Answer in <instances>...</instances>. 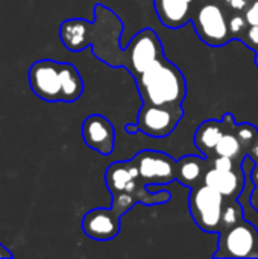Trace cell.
<instances>
[{
  "instance_id": "7402d4cb",
  "label": "cell",
  "mask_w": 258,
  "mask_h": 259,
  "mask_svg": "<svg viewBox=\"0 0 258 259\" xmlns=\"http://www.w3.org/2000/svg\"><path fill=\"white\" fill-rule=\"evenodd\" d=\"M213 167L219 168V170H233L239 167V162H236L234 159L228 158V156H217L213 159Z\"/></svg>"
},
{
  "instance_id": "3957f363",
  "label": "cell",
  "mask_w": 258,
  "mask_h": 259,
  "mask_svg": "<svg viewBox=\"0 0 258 259\" xmlns=\"http://www.w3.org/2000/svg\"><path fill=\"white\" fill-rule=\"evenodd\" d=\"M225 197L214 188L201 184L193 187L189 197V208L193 222L204 232H220Z\"/></svg>"
},
{
  "instance_id": "d6986e66",
  "label": "cell",
  "mask_w": 258,
  "mask_h": 259,
  "mask_svg": "<svg viewBox=\"0 0 258 259\" xmlns=\"http://www.w3.org/2000/svg\"><path fill=\"white\" fill-rule=\"evenodd\" d=\"M135 203H137V200H135V197L132 194H129V193H116V194H113V205H111V208L119 215H123Z\"/></svg>"
},
{
  "instance_id": "ba28073f",
  "label": "cell",
  "mask_w": 258,
  "mask_h": 259,
  "mask_svg": "<svg viewBox=\"0 0 258 259\" xmlns=\"http://www.w3.org/2000/svg\"><path fill=\"white\" fill-rule=\"evenodd\" d=\"M144 185H167L176 181V164L172 156L155 150H141L131 159Z\"/></svg>"
},
{
  "instance_id": "44dd1931",
  "label": "cell",
  "mask_w": 258,
  "mask_h": 259,
  "mask_svg": "<svg viewBox=\"0 0 258 259\" xmlns=\"http://www.w3.org/2000/svg\"><path fill=\"white\" fill-rule=\"evenodd\" d=\"M242 42L246 44L249 49H252L254 52L258 50V26H249L245 36L242 38Z\"/></svg>"
},
{
  "instance_id": "5b68a950",
  "label": "cell",
  "mask_w": 258,
  "mask_h": 259,
  "mask_svg": "<svg viewBox=\"0 0 258 259\" xmlns=\"http://www.w3.org/2000/svg\"><path fill=\"white\" fill-rule=\"evenodd\" d=\"M192 21L201 41L211 47H222L233 39L228 18L219 5H202L193 14Z\"/></svg>"
},
{
  "instance_id": "4316f807",
  "label": "cell",
  "mask_w": 258,
  "mask_h": 259,
  "mask_svg": "<svg viewBox=\"0 0 258 259\" xmlns=\"http://www.w3.org/2000/svg\"><path fill=\"white\" fill-rule=\"evenodd\" d=\"M0 258H14V255L0 243Z\"/></svg>"
},
{
  "instance_id": "e0dca14e",
  "label": "cell",
  "mask_w": 258,
  "mask_h": 259,
  "mask_svg": "<svg viewBox=\"0 0 258 259\" xmlns=\"http://www.w3.org/2000/svg\"><path fill=\"white\" fill-rule=\"evenodd\" d=\"M242 217V206L237 203L236 199H227L222 214V223H220V232L227 231L228 228L234 226L237 222H240ZM219 232V234H220Z\"/></svg>"
},
{
  "instance_id": "ffe728a7",
  "label": "cell",
  "mask_w": 258,
  "mask_h": 259,
  "mask_svg": "<svg viewBox=\"0 0 258 259\" xmlns=\"http://www.w3.org/2000/svg\"><path fill=\"white\" fill-rule=\"evenodd\" d=\"M228 23H230V30H231L233 38H237V39L242 41V38L245 36V33H246V30H248V27H249L246 18L237 14V15H233V17L228 20Z\"/></svg>"
},
{
  "instance_id": "ac0fdd59",
  "label": "cell",
  "mask_w": 258,
  "mask_h": 259,
  "mask_svg": "<svg viewBox=\"0 0 258 259\" xmlns=\"http://www.w3.org/2000/svg\"><path fill=\"white\" fill-rule=\"evenodd\" d=\"M243 150H245V156H246V152L251 149V146L258 140V129L255 126H252L251 123H240L236 126L234 129Z\"/></svg>"
},
{
  "instance_id": "5bb4252c",
  "label": "cell",
  "mask_w": 258,
  "mask_h": 259,
  "mask_svg": "<svg viewBox=\"0 0 258 259\" xmlns=\"http://www.w3.org/2000/svg\"><path fill=\"white\" fill-rule=\"evenodd\" d=\"M207 171L205 158L196 155H186L178 159L176 164V181L189 188L204 184V176Z\"/></svg>"
},
{
  "instance_id": "cb8c5ba5",
  "label": "cell",
  "mask_w": 258,
  "mask_h": 259,
  "mask_svg": "<svg viewBox=\"0 0 258 259\" xmlns=\"http://www.w3.org/2000/svg\"><path fill=\"white\" fill-rule=\"evenodd\" d=\"M246 156H248L252 162L258 164V140L251 146V149L246 152Z\"/></svg>"
},
{
  "instance_id": "6da1fadb",
  "label": "cell",
  "mask_w": 258,
  "mask_h": 259,
  "mask_svg": "<svg viewBox=\"0 0 258 259\" xmlns=\"http://www.w3.org/2000/svg\"><path fill=\"white\" fill-rule=\"evenodd\" d=\"M27 82L32 93L49 103H73L84 93V80L70 62L35 61L27 70Z\"/></svg>"
},
{
  "instance_id": "f1b7e54d",
  "label": "cell",
  "mask_w": 258,
  "mask_h": 259,
  "mask_svg": "<svg viewBox=\"0 0 258 259\" xmlns=\"http://www.w3.org/2000/svg\"><path fill=\"white\" fill-rule=\"evenodd\" d=\"M255 65H257V67H258V50H257V52H255Z\"/></svg>"
},
{
  "instance_id": "8992f818",
  "label": "cell",
  "mask_w": 258,
  "mask_h": 259,
  "mask_svg": "<svg viewBox=\"0 0 258 259\" xmlns=\"http://www.w3.org/2000/svg\"><path fill=\"white\" fill-rule=\"evenodd\" d=\"M182 117V106H160L143 102L137 117V131L152 138H166L176 129Z\"/></svg>"
},
{
  "instance_id": "83f0119b",
  "label": "cell",
  "mask_w": 258,
  "mask_h": 259,
  "mask_svg": "<svg viewBox=\"0 0 258 259\" xmlns=\"http://www.w3.org/2000/svg\"><path fill=\"white\" fill-rule=\"evenodd\" d=\"M252 184L258 187V164H255V167H254V170H252Z\"/></svg>"
},
{
  "instance_id": "8fae6325",
  "label": "cell",
  "mask_w": 258,
  "mask_h": 259,
  "mask_svg": "<svg viewBox=\"0 0 258 259\" xmlns=\"http://www.w3.org/2000/svg\"><path fill=\"white\" fill-rule=\"evenodd\" d=\"M105 182L111 194L129 193L132 194L138 185L143 184L140 179L138 168L132 161H117L106 168Z\"/></svg>"
},
{
  "instance_id": "277c9868",
  "label": "cell",
  "mask_w": 258,
  "mask_h": 259,
  "mask_svg": "<svg viewBox=\"0 0 258 259\" xmlns=\"http://www.w3.org/2000/svg\"><path fill=\"white\" fill-rule=\"evenodd\" d=\"M213 258H258V229L242 219L220 232Z\"/></svg>"
},
{
  "instance_id": "52a82bcc",
  "label": "cell",
  "mask_w": 258,
  "mask_h": 259,
  "mask_svg": "<svg viewBox=\"0 0 258 259\" xmlns=\"http://www.w3.org/2000/svg\"><path fill=\"white\" fill-rule=\"evenodd\" d=\"M126 68L134 76V80L146 70L149 68L157 59L163 58V44L158 35L151 29L146 27L140 30L128 44L126 47Z\"/></svg>"
},
{
  "instance_id": "30bf717a",
  "label": "cell",
  "mask_w": 258,
  "mask_h": 259,
  "mask_svg": "<svg viewBox=\"0 0 258 259\" xmlns=\"http://www.w3.org/2000/svg\"><path fill=\"white\" fill-rule=\"evenodd\" d=\"M120 217L113 208H96L82 219L84 234L96 241H109L120 232Z\"/></svg>"
},
{
  "instance_id": "2e32d148",
  "label": "cell",
  "mask_w": 258,
  "mask_h": 259,
  "mask_svg": "<svg viewBox=\"0 0 258 259\" xmlns=\"http://www.w3.org/2000/svg\"><path fill=\"white\" fill-rule=\"evenodd\" d=\"M236 129V127H234ZM234 129L231 127H225L224 135L220 137L216 149H214V155L217 156H228L231 159H234L236 162H239L242 159V156L245 155V150L234 132Z\"/></svg>"
},
{
  "instance_id": "d4e9b609",
  "label": "cell",
  "mask_w": 258,
  "mask_h": 259,
  "mask_svg": "<svg viewBox=\"0 0 258 259\" xmlns=\"http://www.w3.org/2000/svg\"><path fill=\"white\" fill-rule=\"evenodd\" d=\"M230 6L236 11H243L248 6V0H230Z\"/></svg>"
},
{
  "instance_id": "484cf974",
  "label": "cell",
  "mask_w": 258,
  "mask_h": 259,
  "mask_svg": "<svg viewBox=\"0 0 258 259\" xmlns=\"http://www.w3.org/2000/svg\"><path fill=\"white\" fill-rule=\"evenodd\" d=\"M249 202H251V206H252V209L258 212V187H255V188H254V191H252V194H251V199H249Z\"/></svg>"
},
{
  "instance_id": "7c38bea8",
  "label": "cell",
  "mask_w": 258,
  "mask_h": 259,
  "mask_svg": "<svg viewBox=\"0 0 258 259\" xmlns=\"http://www.w3.org/2000/svg\"><path fill=\"white\" fill-rule=\"evenodd\" d=\"M204 184L219 191L225 199H237L245 187L243 171L237 167L233 170L207 168L204 176Z\"/></svg>"
},
{
  "instance_id": "4fadbf2b",
  "label": "cell",
  "mask_w": 258,
  "mask_h": 259,
  "mask_svg": "<svg viewBox=\"0 0 258 259\" xmlns=\"http://www.w3.org/2000/svg\"><path fill=\"white\" fill-rule=\"evenodd\" d=\"M192 2L193 0H154V8L163 26L179 29L193 17Z\"/></svg>"
},
{
  "instance_id": "9a60e30c",
  "label": "cell",
  "mask_w": 258,
  "mask_h": 259,
  "mask_svg": "<svg viewBox=\"0 0 258 259\" xmlns=\"http://www.w3.org/2000/svg\"><path fill=\"white\" fill-rule=\"evenodd\" d=\"M225 132V126L222 120H205L199 124L195 134V146L205 155L210 156L214 153V149Z\"/></svg>"
},
{
  "instance_id": "9c48e42d",
  "label": "cell",
  "mask_w": 258,
  "mask_h": 259,
  "mask_svg": "<svg viewBox=\"0 0 258 259\" xmlns=\"http://www.w3.org/2000/svg\"><path fill=\"white\" fill-rule=\"evenodd\" d=\"M82 140L94 152L111 155L116 147L114 124L100 114H91L82 123Z\"/></svg>"
},
{
  "instance_id": "7a4b0ae2",
  "label": "cell",
  "mask_w": 258,
  "mask_h": 259,
  "mask_svg": "<svg viewBox=\"0 0 258 259\" xmlns=\"http://www.w3.org/2000/svg\"><path fill=\"white\" fill-rule=\"evenodd\" d=\"M135 82L143 102L152 105L181 106L187 94L182 71L164 56L146 68Z\"/></svg>"
},
{
  "instance_id": "603a6c76",
  "label": "cell",
  "mask_w": 258,
  "mask_h": 259,
  "mask_svg": "<svg viewBox=\"0 0 258 259\" xmlns=\"http://www.w3.org/2000/svg\"><path fill=\"white\" fill-rule=\"evenodd\" d=\"M245 18H246V21H248L249 26H258V0H255V2L246 9Z\"/></svg>"
}]
</instances>
